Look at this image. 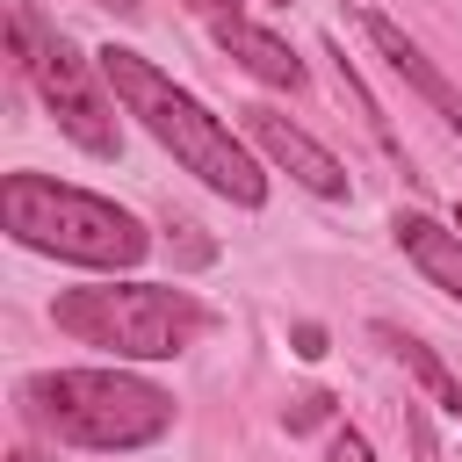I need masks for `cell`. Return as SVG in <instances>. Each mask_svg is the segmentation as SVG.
I'll return each mask as SVG.
<instances>
[{"label": "cell", "instance_id": "6da1fadb", "mask_svg": "<svg viewBox=\"0 0 462 462\" xmlns=\"http://www.w3.org/2000/svg\"><path fill=\"white\" fill-rule=\"evenodd\" d=\"M94 65H101L108 94L123 101V116H137L209 195H224V202H238V209H260V202H267V173L253 166L245 137H231V123H217V116H209L188 87H173L152 58L108 43V51H94Z\"/></svg>", "mask_w": 462, "mask_h": 462}, {"label": "cell", "instance_id": "7a4b0ae2", "mask_svg": "<svg viewBox=\"0 0 462 462\" xmlns=\"http://www.w3.org/2000/svg\"><path fill=\"white\" fill-rule=\"evenodd\" d=\"M22 411L36 433L94 455H130L173 433V397L130 368H36L22 383Z\"/></svg>", "mask_w": 462, "mask_h": 462}, {"label": "cell", "instance_id": "3957f363", "mask_svg": "<svg viewBox=\"0 0 462 462\" xmlns=\"http://www.w3.org/2000/svg\"><path fill=\"white\" fill-rule=\"evenodd\" d=\"M0 224L14 245L72 260V267H101V274H123L152 253V231L123 202L72 188V180H51V173H7L0 180Z\"/></svg>", "mask_w": 462, "mask_h": 462}, {"label": "cell", "instance_id": "277c9868", "mask_svg": "<svg viewBox=\"0 0 462 462\" xmlns=\"http://www.w3.org/2000/svg\"><path fill=\"white\" fill-rule=\"evenodd\" d=\"M51 325L116 361H173L217 325V310L173 282H94V289H58Z\"/></svg>", "mask_w": 462, "mask_h": 462}, {"label": "cell", "instance_id": "5b68a950", "mask_svg": "<svg viewBox=\"0 0 462 462\" xmlns=\"http://www.w3.org/2000/svg\"><path fill=\"white\" fill-rule=\"evenodd\" d=\"M7 43H14V58H22L29 87L43 94L51 123H58L87 159H116V152H123V123H116V108H123V101L108 94L101 65H87V58L72 51V36H65V29L36 22V7H14Z\"/></svg>", "mask_w": 462, "mask_h": 462}, {"label": "cell", "instance_id": "8992f818", "mask_svg": "<svg viewBox=\"0 0 462 462\" xmlns=\"http://www.w3.org/2000/svg\"><path fill=\"white\" fill-rule=\"evenodd\" d=\"M238 116H245V137H253V144H260L296 188H310L318 202H346V195H354V173H346L310 130H296L282 108H238Z\"/></svg>", "mask_w": 462, "mask_h": 462}, {"label": "cell", "instance_id": "52a82bcc", "mask_svg": "<svg viewBox=\"0 0 462 462\" xmlns=\"http://www.w3.org/2000/svg\"><path fill=\"white\" fill-rule=\"evenodd\" d=\"M188 7L209 22V36H217V43H224V51H231V58H238V65H245L260 87H282V94H303V87H310L303 58H296V51H289L274 29H260V22H253L238 0H188Z\"/></svg>", "mask_w": 462, "mask_h": 462}, {"label": "cell", "instance_id": "ba28073f", "mask_svg": "<svg viewBox=\"0 0 462 462\" xmlns=\"http://www.w3.org/2000/svg\"><path fill=\"white\" fill-rule=\"evenodd\" d=\"M354 22H361V36L383 51V65H390V72H397V79H404V87H411V94H419L448 130H462V94L448 87V72H440V65H433V58H426V51H419V43L383 14V7H354Z\"/></svg>", "mask_w": 462, "mask_h": 462}, {"label": "cell", "instance_id": "9c48e42d", "mask_svg": "<svg viewBox=\"0 0 462 462\" xmlns=\"http://www.w3.org/2000/svg\"><path fill=\"white\" fill-rule=\"evenodd\" d=\"M390 238L404 245V260H411L440 296H455V303H462V231L433 224L426 209H397V217H390Z\"/></svg>", "mask_w": 462, "mask_h": 462}, {"label": "cell", "instance_id": "30bf717a", "mask_svg": "<svg viewBox=\"0 0 462 462\" xmlns=\"http://www.w3.org/2000/svg\"><path fill=\"white\" fill-rule=\"evenodd\" d=\"M375 339H383V346H390V354H397V361H404V368H411V375L433 390V404H440V411L462 426V375H455V368H448V361H440L426 339H411V332H397V325H375Z\"/></svg>", "mask_w": 462, "mask_h": 462}, {"label": "cell", "instance_id": "8fae6325", "mask_svg": "<svg viewBox=\"0 0 462 462\" xmlns=\"http://www.w3.org/2000/svg\"><path fill=\"white\" fill-rule=\"evenodd\" d=\"M282 419H289V433H310L318 419H332V397H325V390H310V397H296Z\"/></svg>", "mask_w": 462, "mask_h": 462}, {"label": "cell", "instance_id": "7c38bea8", "mask_svg": "<svg viewBox=\"0 0 462 462\" xmlns=\"http://www.w3.org/2000/svg\"><path fill=\"white\" fill-rule=\"evenodd\" d=\"M325 462H375V448H368L354 426H339V433H332V448H325Z\"/></svg>", "mask_w": 462, "mask_h": 462}, {"label": "cell", "instance_id": "4fadbf2b", "mask_svg": "<svg viewBox=\"0 0 462 462\" xmlns=\"http://www.w3.org/2000/svg\"><path fill=\"white\" fill-rule=\"evenodd\" d=\"M296 354L318 361V354H325V332H318V325H296Z\"/></svg>", "mask_w": 462, "mask_h": 462}, {"label": "cell", "instance_id": "5bb4252c", "mask_svg": "<svg viewBox=\"0 0 462 462\" xmlns=\"http://www.w3.org/2000/svg\"><path fill=\"white\" fill-rule=\"evenodd\" d=\"M7 462H51V455H36V448H14V455H7Z\"/></svg>", "mask_w": 462, "mask_h": 462}, {"label": "cell", "instance_id": "9a60e30c", "mask_svg": "<svg viewBox=\"0 0 462 462\" xmlns=\"http://www.w3.org/2000/svg\"><path fill=\"white\" fill-rule=\"evenodd\" d=\"M101 7H116V14H137V7H144V0H101Z\"/></svg>", "mask_w": 462, "mask_h": 462}, {"label": "cell", "instance_id": "2e32d148", "mask_svg": "<svg viewBox=\"0 0 462 462\" xmlns=\"http://www.w3.org/2000/svg\"><path fill=\"white\" fill-rule=\"evenodd\" d=\"M455 231H462V209H455Z\"/></svg>", "mask_w": 462, "mask_h": 462}]
</instances>
